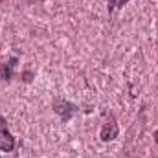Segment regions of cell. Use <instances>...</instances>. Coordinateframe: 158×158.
Here are the masks:
<instances>
[{"instance_id":"obj_3","label":"cell","mask_w":158,"mask_h":158,"mask_svg":"<svg viewBox=\"0 0 158 158\" xmlns=\"http://www.w3.org/2000/svg\"><path fill=\"white\" fill-rule=\"evenodd\" d=\"M109 6H110V9H121L123 6H127L131 0H105Z\"/></svg>"},{"instance_id":"obj_5","label":"cell","mask_w":158,"mask_h":158,"mask_svg":"<svg viewBox=\"0 0 158 158\" xmlns=\"http://www.w3.org/2000/svg\"><path fill=\"white\" fill-rule=\"evenodd\" d=\"M0 158H2V156H0Z\"/></svg>"},{"instance_id":"obj_1","label":"cell","mask_w":158,"mask_h":158,"mask_svg":"<svg viewBox=\"0 0 158 158\" xmlns=\"http://www.w3.org/2000/svg\"><path fill=\"white\" fill-rule=\"evenodd\" d=\"M17 145V140L15 136L11 134L9 127H7V121L4 116H0V151L4 153H11Z\"/></svg>"},{"instance_id":"obj_2","label":"cell","mask_w":158,"mask_h":158,"mask_svg":"<svg viewBox=\"0 0 158 158\" xmlns=\"http://www.w3.org/2000/svg\"><path fill=\"white\" fill-rule=\"evenodd\" d=\"M116 134H118V127H116L114 119H110V123L107 121V123L103 125V129H101V140H103V142L114 140V138H116Z\"/></svg>"},{"instance_id":"obj_4","label":"cell","mask_w":158,"mask_h":158,"mask_svg":"<svg viewBox=\"0 0 158 158\" xmlns=\"http://www.w3.org/2000/svg\"><path fill=\"white\" fill-rule=\"evenodd\" d=\"M155 142H156V145H158V131H155Z\"/></svg>"}]
</instances>
